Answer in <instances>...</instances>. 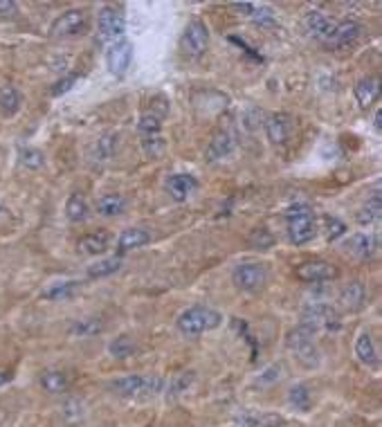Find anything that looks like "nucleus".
Returning <instances> with one entry per match:
<instances>
[{
	"instance_id": "nucleus-1",
	"label": "nucleus",
	"mask_w": 382,
	"mask_h": 427,
	"mask_svg": "<svg viewBox=\"0 0 382 427\" xmlns=\"http://www.w3.org/2000/svg\"><path fill=\"white\" fill-rule=\"evenodd\" d=\"M178 324V331L187 337H198L207 331H214L223 324V315L218 310L203 306V304H196L191 308H187L185 312H180V317L176 320Z\"/></svg>"
},
{
	"instance_id": "nucleus-2",
	"label": "nucleus",
	"mask_w": 382,
	"mask_h": 427,
	"mask_svg": "<svg viewBox=\"0 0 382 427\" xmlns=\"http://www.w3.org/2000/svg\"><path fill=\"white\" fill-rule=\"evenodd\" d=\"M288 238L292 246L310 243L317 236V216L308 205H295L286 211Z\"/></svg>"
},
{
	"instance_id": "nucleus-3",
	"label": "nucleus",
	"mask_w": 382,
	"mask_h": 427,
	"mask_svg": "<svg viewBox=\"0 0 382 427\" xmlns=\"http://www.w3.org/2000/svg\"><path fill=\"white\" fill-rule=\"evenodd\" d=\"M164 387L162 376H124L110 382L112 394L124 396V398H142V396H155Z\"/></svg>"
},
{
	"instance_id": "nucleus-4",
	"label": "nucleus",
	"mask_w": 382,
	"mask_h": 427,
	"mask_svg": "<svg viewBox=\"0 0 382 427\" xmlns=\"http://www.w3.org/2000/svg\"><path fill=\"white\" fill-rule=\"evenodd\" d=\"M315 333L306 331L304 326H297L286 335V344L292 351L295 360L306 369H315L319 364V349L313 339Z\"/></svg>"
},
{
	"instance_id": "nucleus-5",
	"label": "nucleus",
	"mask_w": 382,
	"mask_h": 427,
	"mask_svg": "<svg viewBox=\"0 0 382 427\" xmlns=\"http://www.w3.org/2000/svg\"><path fill=\"white\" fill-rule=\"evenodd\" d=\"M232 281L243 292H259L267 283V268L259 261H243L232 270Z\"/></svg>"
},
{
	"instance_id": "nucleus-6",
	"label": "nucleus",
	"mask_w": 382,
	"mask_h": 427,
	"mask_svg": "<svg viewBox=\"0 0 382 427\" xmlns=\"http://www.w3.org/2000/svg\"><path fill=\"white\" fill-rule=\"evenodd\" d=\"M306 331L317 333V331H337L339 329V312L329 304H310L302 312V322Z\"/></svg>"
},
{
	"instance_id": "nucleus-7",
	"label": "nucleus",
	"mask_w": 382,
	"mask_h": 427,
	"mask_svg": "<svg viewBox=\"0 0 382 427\" xmlns=\"http://www.w3.org/2000/svg\"><path fill=\"white\" fill-rule=\"evenodd\" d=\"M88 27V14L83 9H68L59 19L50 25V36L52 38H68L77 36Z\"/></svg>"
},
{
	"instance_id": "nucleus-8",
	"label": "nucleus",
	"mask_w": 382,
	"mask_h": 427,
	"mask_svg": "<svg viewBox=\"0 0 382 427\" xmlns=\"http://www.w3.org/2000/svg\"><path fill=\"white\" fill-rule=\"evenodd\" d=\"M131 63H133V43L126 41V38L112 43V46L108 48V52H106V68H108V73L112 77H120L122 79L126 73H129Z\"/></svg>"
},
{
	"instance_id": "nucleus-9",
	"label": "nucleus",
	"mask_w": 382,
	"mask_h": 427,
	"mask_svg": "<svg viewBox=\"0 0 382 427\" xmlns=\"http://www.w3.org/2000/svg\"><path fill=\"white\" fill-rule=\"evenodd\" d=\"M209 48V30L203 21H191L182 34V50L189 56H203Z\"/></svg>"
},
{
	"instance_id": "nucleus-10",
	"label": "nucleus",
	"mask_w": 382,
	"mask_h": 427,
	"mask_svg": "<svg viewBox=\"0 0 382 427\" xmlns=\"http://www.w3.org/2000/svg\"><path fill=\"white\" fill-rule=\"evenodd\" d=\"M236 149V133L232 128H218V131L211 135L207 151H205V160L216 162V160H225L228 155H232Z\"/></svg>"
},
{
	"instance_id": "nucleus-11",
	"label": "nucleus",
	"mask_w": 382,
	"mask_h": 427,
	"mask_svg": "<svg viewBox=\"0 0 382 427\" xmlns=\"http://www.w3.org/2000/svg\"><path fill=\"white\" fill-rule=\"evenodd\" d=\"M295 275H297V279H302L306 283L333 281L337 277V268L333 263H329V261L315 259V261H306L302 265H297Z\"/></svg>"
},
{
	"instance_id": "nucleus-12",
	"label": "nucleus",
	"mask_w": 382,
	"mask_h": 427,
	"mask_svg": "<svg viewBox=\"0 0 382 427\" xmlns=\"http://www.w3.org/2000/svg\"><path fill=\"white\" fill-rule=\"evenodd\" d=\"M97 25H99V34H102V38H117L126 32L124 14L117 7H110V5L99 9Z\"/></svg>"
},
{
	"instance_id": "nucleus-13",
	"label": "nucleus",
	"mask_w": 382,
	"mask_h": 427,
	"mask_svg": "<svg viewBox=\"0 0 382 427\" xmlns=\"http://www.w3.org/2000/svg\"><path fill=\"white\" fill-rule=\"evenodd\" d=\"M263 126H265V135L272 144H286L292 135L295 122L288 112H272V115L265 117Z\"/></svg>"
},
{
	"instance_id": "nucleus-14",
	"label": "nucleus",
	"mask_w": 382,
	"mask_h": 427,
	"mask_svg": "<svg viewBox=\"0 0 382 427\" xmlns=\"http://www.w3.org/2000/svg\"><path fill=\"white\" fill-rule=\"evenodd\" d=\"M339 304L351 312L362 310L366 306V286L362 281H349L346 286L339 290Z\"/></svg>"
},
{
	"instance_id": "nucleus-15",
	"label": "nucleus",
	"mask_w": 382,
	"mask_h": 427,
	"mask_svg": "<svg viewBox=\"0 0 382 427\" xmlns=\"http://www.w3.org/2000/svg\"><path fill=\"white\" fill-rule=\"evenodd\" d=\"M196 189H198V180L189 174H176L166 180V191L176 203H185Z\"/></svg>"
},
{
	"instance_id": "nucleus-16",
	"label": "nucleus",
	"mask_w": 382,
	"mask_h": 427,
	"mask_svg": "<svg viewBox=\"0 0 382 427\" xmlns=\"http://www.w3.org/2000/svg\"><path fill=\"white\" fill-rule=\"evenodd\" d=\"M304 23H306L308 32L313 34V36H317V38H322V41H329V43H331L333 32H335V21H331L324 11H317V9L308 11Z\"/></svg>"
},
{
	"instance_id": "nucleus-17",
	"label": "nucleus",
	"mask_w": 382,
	"mask_h": 427,
	"mask_svg": "<svg viewBox=\"0 0 382 427\" xmlns=\"http://www.w3.org/2000/svg\"><path fill=\"white\" fill-rule=\"evenodd\" d=\"M149 243H151V234L147 230H142V227H126L117 238V250L120 254H126L131 250L144 248Z\"/></svg>"
},
{
	"instance_id": "nucleus-18",
	"label": "nucleus",
	"mask_w": 382,
	"mask_h": 427,
	"mask_svg": "<svg viewBox=\"0 0 382 427\" xmlns=\"http://www.w3.org/2000/svg\"><path fill=\"white\" fill-rule=\"evenodd\" d=\"M353 95H356L360 108H371L378 97H380V81L376 77H364L356 83V88H353Z\"/></svg>"
},
{
	"instance_id": "nucleus-19",
	"label": "nucleus",
	"mask_w": 382,
	"mask_h": 427,
	"mask_svg": "<svg viewBox=\"0 0 382 427\" xmlns=\"http://www.w3.org/2000/svg\"><path fill=\"white\" fill-rule=\"evenodd\" d=\"M360 32H362V25L358 21H351V19L339 21V23H335V32H333L331 43L337 48H346L360 36Z\"/></svg>"
},
{
	"instance_id": "nucleus-20",
	"label": "nucleus",
	"mask_w": 382,
	"mask_h": 427,
	"mask_svg": "<svg viewBox=\"0 0 382 427\" xmlns=\"http://www.w3.org/2000/svg\"><path fill=\"white\" fill-rule=\"evenodd\" d=\"M41 387L48 394H65L70 389V376L59 369H48L41 374Z\"/></svg>"
},
{
	"instance_id": "nucleus-21",
	"label": "nucleus",
	"mask_w": 382,
	"mask_h": 427,
	"mask_svg": "<svg viewBox=\"0 0 382 427\" xmlns=\"http://www.w3.org/2000/svg\"><path fill=\"white\" fill-rule=\"evenodd\" d=\"M126 209V198L122 194H104L97 201V211L106 218H115Z\"/></svg>"
},
{
	"instance_id": "nucleus-22",
	"label": "nucleus",
	"mask_w": 382,
	"mask_h": 427,
	"mask_svg": "<svg viewBox=\"0 0 382 427\" xmlns=\"http://www.w3.org/2000/svg\"><path fill=\"white\" fill-rule=\"evenodd\" d=\"M356 355H358V360L364 367H376L378 364V351H376L371 333H360L358 335V339H356Z\"/></svg>"
},
{
	"instance_id": "nucleus-23",
	"label": "nucleus",
	"mask_w": 382,
	"mask_h": 427,
	"mask_svg": "<svg viewBox=\"0 0 382 427\" xmlns=\"http://www.w3.org/2000/svg\"><path fill=\"white\" fill-rule=\"evenodd\" d=\"M108 243H110V236L106 232H102V234H86V236H81L77 248H79L81 254L97 256V254H102V252L108 250Z\"/></svg>"
},
{
	"instance_id": "nucleus-24",
	"label": "nucleus",
	"mask_w": 382,
	"mask_h": 427,
	"mask_svg": "<svg viewBox=\"0 0 382 427\" xmlns=\"http://www.w3.org/2000/svg\"><path fill=\"white\" fill-rule=\"evenodd\" d=\"M81 286H83L81 281H59V283H52L50 288H46L43 297L52 299V302H63V299L75 297Z\"/></svg>"
},
{
	"instance_id": "nucleus-25",
	"label": "nucleus",
	"mask_w": 382,
	"mask_h": 427,
	"mask_svg": "<svg viewBox=\"0 0 382 427\" xmlns=\"http://www.w3.org/2000/svg\"><path fill=\"white\" fill-rule=\"evenodd\" d=\"M102 331H104L102 317H83V320H77L73 326H70V335L73 337H95Z\"/></svg>"
},
{
	"instance_id": "nucleus-26",
	"label": "nucleus",
	"mask_w": 382,
	"mask_h": 427,
	"mask_svg": "<svg viewBox=\"0 0 382 427\" xmlns=\"http://www.w3.org/2000/svg\"><path fill=\"white\" fill-rule=\"evenodd\" d=\"M238 423L243 427H284V418L279 414H254V411L238 416Z\"/></svg>"
},
{
	"instance_id": "nucleus-27",
	"label": "nucleus",
	"mask_w": 382,
	"mask_h": 427,
	"mask_svg": "<svg viewBox=\"0 0 382 427\" xmlns=\"http://www.w3.org/2000/svg\"><path fill=\"white\" fill-rule=\"evenodd\" d=\"M65 216L70 223H83L88 218V203L81 194H73L65 203Z\"/></svg>"
},
{
	"instance_id": "nucleus-28",
	"label": "nucleus",
	"mask_w": 382,
	"mask_h": 427,
	"mask_svg": "<svg viewBox=\"0 0 382 427\" xmlns=\"http://www.w3.org/2000/svg\"><path fill=\"white\" fill-rule=\"evenodd\" d=\"M373 246H378V241L373 243V241L366 236V234H353L351 238H346V252L353 254V256H360V259H366V256H371V250Z\"/></svg>"
},
{
	"instance_id": "nucleus-29",
	"label": "nucleus",
	"mask_w": 382,
	"mask_h": 427,
	"mask_svg": "<svg viewBox=\"0 0 382 427\" xmlns=\"http://www.w3.org/2000/svg\"><path fill=\"white\" fill-rule=\"evenodd\" d=\"M122 268V256H108V259H99L97 263H92L88 268V277L90 279H102V277H110L120 273Z\"/></svg>"
},
{
	"instance_id": "nucleus-30",
	"label": "nucleus",
	"mask_w": 382,
	"mask_h": 427,
	"mask_svg": "<svg viewBox=\"0 0 382 427\" xmlns=\"http://www.w3.org/2000/svg\"><path fill=\"white\" fill-rule=\"evenodd\" d=\"M380 211H382V207H380V194L376 191L369 201H366V205L356 214V221L360 223V225H373L378 218H380Z\"/></svg>"
},
{
	"instance_id": "nucleus-31",
	"label": "nucleus",
	"mask_w": 382,
	"mask_h": 427,
	"mask_svg": "<svg viewBox=\"0 0 382 427\" xmlns=\"http://www.w3.org/2000/svg\"><path fill=\"white\" fill-rule=\"evenodd\" d=\"M21 108V95L14 85H3L0 88V110L3 115H14Z\"/></svg>"
},
{
	"instance_id": "nucleus-32",
	"label": "nucleus",
	"mask_w": 382,
	"mask_h": 427,
	"mask_svg": "<svg viewBox=\"0 0 382 427\" xmlns=\"http://www.w3.org/2000/svg\"><path fill=\"white\" fill-rule=\"evenodd\" d=\"M288 403L299 409V411H310V405H313V396H310L306 384H295V387L288 391Z\"/></svg>"
},
{
	"instance_id": "nucleus-33",
	"label": "nucleus",
	"mask_w": 382,
	"mask_h": 427,
	"mask_svg": "<svg viewBox=\"0 0 382 427\" xmlns=\"http://www.w3.org/2000/svg\"><path fill=\"white\" fill-rule=\"evenodd\" d=\"M18 160L27 169H43L46 167V153L34 147H21L18 149Z\"/></svg>"
},
{
	"instance_id": "nucleus-34",
	"label": "nucleus",
	"mask_w": 382,
	"mask_h": 427,
	"mask_svg": "<svg viewBox=\"0 0 382 427\" xmlns=\"http://www.w3.org/2000/svg\"><path fill=\"white\" fill-rule=\"evenodd\" d=\"M248 243L254 250H270L275 246V236H272L270 230H265V227H257V230L250 232Z\"/></svg>"
},
{
	"instance_id": "nucleus-35",
	"label": "nucleus",
	"mask_w": 382,
	"mask_h": 427,
	"mask_svg": "<svg viewBox=\"0 0 382 427\" xmlns=\"http://www.w3.org/2000/svg\"><path fill=\"white\" fill-rule=\"evenodd\" d=\"M108 351H110L112 358H117V360L131 358V355L135 353V342H133L129 335H122V337H117L115 342H110Z\"/></svg>"
},
{
	"instance_id": "nucleus-36",
	"label": "nucleus",
	"mask_w": 382,
	"mask_h": 427,
	"mask_svg": "<svg viewBox=\"0 0 382 427\" xmlns=\"http://www.w3.org/2000/svg\"><path fill=\"white\" fill-rule=\"evenodd\" d=\"M139 133H142V137H153V135H160L162 131V122L158 115H153V112H147V115L139 117Z\"/></svg>"
},
{
	"instance_id": "nucleus-37",
	"label": "nucleus",
	"mask_w": 382,
	"mask_h": 427,
	"mask_svg": "<svg viewBox=\"0 0 382 427\" xmlns=\"http://www.w3.org/2000/svg\"><path fill=\"white\" fill-rule=\"evenodd\" d=\"M120 137L115 135V133H106V135H102V139L97 142V155H102L99 160H106V158H110L112 155V151H115V142H117Z\"/></svg>"
},
{
	"instance_id": "nucleus-38",
	"label": "nucleus",
	"mask_w": 382,
	"mask_h": 427,
	"mask_svg": "<svg viewBox=\"0 0 382 427\" xmlns=\"http://www.w3.org/2000/svg\"><path fill=\"white\" fill-rule=\"evenodd\" d=\"M142 147L147 151L149 158H160V155L164 153V139L160 135H153V137H142Z\"/></svg>"
},
{
	"instance_id": "nucleus-39",
	"label": "nucleus",
	"mask_w": 382,
	"mask_h": 427,
	"mask_svg": "<svg viewBox=\"0 0 382 427\" xmlns=\"http://www.w3.org/2000/svg\"><path fill=\"white\" fill-rule=\"evenodd\" d=\"M79 81V75H68V77H63V79H59L54 83V88H52V95L54 97H61L63 93H68L70 88H73V85Z\"/></svg>"
},
{
	"instance_id": "nucleus-40",
	"label": "nucleus",
	"mask_w": 382,
	"mask_h": 427,
	"mask_svg": "<svg viewBox=\"0 0 382 427\" xmlns=\"http://www.w3.org/2000/svg\"><path fill=\"white\" fill-rule=\"evenodd\" d=\"M327 221V227H329V232H327V236H329V241H335L337 236H342L344 234V230H346V225L339 221V218H333V216H327L324 218Z\"/></svg>"
},
{
	"instance_id": "nucleus-41",
	"label": "nucleus",
	"mask_w": 382,
	"mask_h": 427,
	"mask_svg": "<svg viewBox=\"0 0 382 427\" xmlns=\"http://www.w3.org/2000/svg\"><path fill=\"white\" fill-rule=\"evenodd\" d=\"M18 9V5L14 0H0V16H14Z\"/></svg>"
},
{
	"instance_id": "nucleus-42",
	"label": "nucleus",
	"mask_w": 382,
	"mask_h": 427,
	"mask_svg": "<svg viewBox=\"0 0 382 427\" xmlns=\"http://www.w3.org/2000/svg\"><path fill=\"white\" fill-rule=\"evenodd\" d=\"M232 9L240 11L243 16H252L254 9H257V5H254V3H232Z\"/></svg>"
},
{
	"instance_id": "nucleus-43",
	"label": "nucleus",
	"mask_w": 382,
	"mask_h": 427,
	"mask_svg": "<svg viewBox=\"0 0 382 427\" xmlns=\"http://www.w3.org/2000/svg\"><path fill=\"white\" fill-rule=\"evenodd\" d=\"M373 126H376V131L380 133V128H382V112L380 110H376V115H373Z\"/></svg>"
},
{
	"instance_id": "nucleus-44",
	"label": "nucleus",
	"mask_w": 382,
	"mask_h": 427,
	"mask_svg": "<svg viewBox=\"0 0 382 427\" xmlns=\"http://www.w3.org/2000/svg\"><path fill=\"white\" fill-rule=\"evenodd\" d=\"M11 380V374L9 371H0V387H3V384H7Z\"/></svg>"
}]
</instances>
